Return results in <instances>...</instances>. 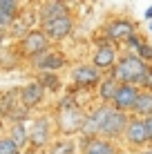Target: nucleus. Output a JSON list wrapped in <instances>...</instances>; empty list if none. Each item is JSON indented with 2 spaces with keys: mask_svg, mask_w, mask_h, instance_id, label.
I'll use <instances>...</instances> for the list:
<instances>
[{
  "mask_svg": "<svg viewBox=\"0 0 152 154\" xmlns=\"http://www.w3.org/2000/svg\"><path fill=\"white\" fill-rule=\"evenodd\" d=\"M130 114H123L119 109H114L112 105L96 103L87 109L85 127H83L81 136H103L110 141H123V132L128 127Z\"/></svg>",
  "mask_w": 152,
  "mask_h": 154,
  "instance_id": "nucleus-1",
  "label": "nucleus"
},
{
  "mask_svg": "<svg viewBox=\"0 0 152 154\" xmlns=\"http://www.w3.org/2000/svg\"><path fill=\"white\" fill-rule=\"evenodd\" d=\"M54 127H56V136H65V139H74L76 134H83L87 119V109L74 100V96L65 94L58 103L54 105Z\"/></svg>",
  "mask_w": 152,
  "mask_h": 154,
  "instance_id": "nucleus-2",
  "label": "nucleus"
},
{
  "mask_svg": "<svg viewBox=\"0 0 152 154\" xmlns=\"http://www.w3.org/2000/svg\"><path fill=\"white\" fill-rule=\"evenodd\" d=\"M148 63H143L134 51H123L116 58V65L112 67L110 76L121 85H139L143 74L148 72Z\"/></svg>",
  "mask_w": 152,
  "mask_h": 154,
  "instance_id": "nucleus-3",
  "label": "nucleus"
},
{
  "mask_svg": "<svg viewBox=\"0 0 152 154\" xmlns=\"http://www.w3.org/2000/svg\"><path fill=\"white\" fill-rule=\"evenodd\" d=\"M56 139V127H54V116L49 112L38 114L36 119H31L29 125V147L31 152H43L51 145V141Z\"/></svg>",
  "mask_w": 152,
  "mask_h": 154,
  "instance_id": "nucleus-4",
  "label": "nucleus"
},
{
  "mask_svg": "<svg viewBox=\"0 0 152 154\" xmlns=\"http://www.w3.org/2000/svg\"><path fill=\"white\" fill-rule=\"evenodd\" d=\"M14 47H16V51H18L20 60H27V63H29V60H34V58H38L40 54L49 51L54 45L49 42V38H47L43 31L36 27V29L27 31L20 40H16Z\"/></svg>",
  "mask_w": 152,
  "mask_h": 154,
  "instance_id": "nucleus-5",
  "label": "nucleus"
},
{
  "mask_svg": "<svg viewBox=\"0 0 152 154\" xmlns=\"http://www.w3.org/2000/svg\"><path fill=\"white\" fill-rule=\"evenodd\" d=\"M134 34H139V27L128 16H114L103 25V38L112 45H125Z\"/></svg>",
  "mask_w": 152,
  "mask_h": 154,
  "instance_id": "nucleus-6",
  "label": "nucleus"
},
{
  "mask_svg": "<svg viewBox=\"0 0 152 154\" xmlns=\"http://www.w3.org/2000/svg\"><path fill=\"white\" fill-rule=\"evenodd\" d=\"M103 76H107V74L98 72L92 63H85V60H81V63H76V65L70 67L72 87L83 89V92H92V89H96L98 85H101Z\"/></svg>",
  "mask_w": 152,
  "mask_h": 154,
  "instance_id": "nucleus-7",
  "label": "nucleus"
},
{
  "mask_svg": "<svg viewBox=\"0 0 152 154\" xmlns=\"http://www.w3.org/2000/svg\"><path fill=\"white\" fill-rule=\"evenodd\" d=\"M70 65V58H67L65 51L56 49V47H51L49 51H45V54H40L38 58H34V60H29V67L34 69L36 74H58L60 69H65V67Z\"/></svg>",
  "mask_w": 152,
  "mask_h": 154,
  "instance_id": "nucleus-8",
  "label": "nucleus"
},
{
  "mask_svg": "<svg viewBox=\"0 0 152 154\" xmlns=\"http://www.w3.org/2000/svg\"><path fill=\"white\" fill-rule=\"evenodd\" d=\"M123 143H125V150L132 152V154H137L141 150H145V147H150L143 119H139V116H130L128 127H125V132H123Z\"/></svg>",
  "mask_w": 152,
  "mask_h": 154,
  "instance_id": "nucleus-9",
  "label": "nucleus"
},
{
  "mask_svg": "<svg viewBox=\"0 0 152 154\" xmlns=\"http://www.w3.org/2000/svg\"><path fill=\"white\" fill-rule=\"evenodd\" d=\"M38 29L49 38V42H63L67 40L76 29V20H74V14L70 16H63V18H56V20H49V23H43L38 25Z\"/></svg>",
  "mask_w": 152,
  "mask_h": 154,
  "instance_id": "nucleus-10",
  "label": "nucleus"
},
{
  "mask_svg": "<svg viewBox=\"0 0 152 154\" xmlns=\"http://www.w3.org/2000/svg\"><path fill=\"white\" fill-rule=\"evenodd\" d=\"M116 58H119L116 45H112V42H107L105 38H103L101 42H96V47H94V51H92V60H90V63L96 67L98 72L110 74V72H112V67L116 65Z\"/></svg>",
  "mask_w": 152,
  "mask_h": 154,
  "instance_id": "nucleus-11",
  "label": "nucleus"
},
{
  "mask_svg": "<svg viewBox=\"0 0 152 154\" xmlns=\"http://www.w3.org/2000/svg\"><path fill=\"white\" fill-rule=\"evenodd\" d=\"M121 145L103 136H78V154H119Z\"/></svg>",
  "mask_w": 152,
  "mask_h": 154,
  "instance_id": "nucleus-12",
  "label": "nucleus"
},
{
  "mask_svg": "<svg viewBox=\"0 0 152 154\" xmlns=\"http://www.w3.org/2000/svg\"><path fill=\"white\" fill-rule=\"evenodd\" d=\"M139 94H141V89L137 85H119L116 94H114V100L110 105L114 109H119V112H123V114H132L134 105L139 100Z\"/></svg>",
  "mask_w": 152,
  "mask_h": 154,
  "instance_id": "nucleus-13",
  "label": "nucleus"
},
{
  "mask_svg": "<svg viewBox=\"0 0 152 154\" xmlns=\"http://www.w3.org/2000/svg\"><path fill=\"white\" fill-rule=\"evenodd\" d=\"M70 14H72V7L67 2H63V0H47V2L36 5L38 25L49 23V20H56V18H63V16H70Z\"/></svg>",
  "mask_w": 152,
  "mask_h": 154,
  "instance_id": "nucleus-14",
  "label": "nucleus"
},
{
  "mask_svg": "<svg viewBox=\"0 0 152 154\" xmlns=\"http://www.w3.org/2000/svg\"><path fill=\"white\" fill-rule=\"evenodd\" d=\"M45 94H47V92H45L43 87H40V83H36V81L25 83L23 87H18V98H20V105H23V107H27L29 112L43 105Z\"/></svg>",
  "mask_w": 152,
  "mask_h": 154,
  "instance_id": "nucleus-15",
  "label": "nucleus"
},
{
  "mask_svg": "<svg viewBox=\"0 0 152 154\" xmlns=\"http://www.w3.org/2000/svg\"><path fill=\"white\" fill-rule=\"evenodd\" d=\"M7 136L18 145L20 152H25L29 147V125L27 123H11V125H9Z\"/></svg>",
  "mask_w": 152,
  "mask_h": 154,
  "instance_id": "nucleus-16",
  "label": "nucleus"
},
{
  "mask_svg": "<svg viewBox=\"0 0 152 154\" xmlns=\"http://www.w3.org/2000/svg\"><path fill=\"white\" fill-rule=\"evenodd\" d=\"M119 85L121 83H116L112 76H103V81H101V85L96 87V98H98V103H105V105H110L114 100V94H116V89H119Z\"/></svg>",
  "mask_w": 152,
  "mask_h": 154,
  "instance_id": "nucleus-17",
  "label": "nucleus"
},
{
  "mask_svg": "<svg viewBox=\"0 0 152 154\" xmlns=\"http://www.w3.org/2000/svg\"><path fill=\"white\" fill-rule=\"evenodd\" d=\"M47 154H78V141L65 139V136H56L51 141V145L47 147Z\"/></svg>",
  "mask_w": 152,
  "mask_h": 154,
  "instance_id": "nucleus-18",
  "label": "nucleus"
},
{
  "mask_svg": "<svg viewBox=\"0 0 152 154\" xmlns=\"http://www.w3.org/2000/svg\"><path fill=\"white\" fill-rule=\"evenodd\" d=\"M34 81L40 83V87H43L45 92H49V94H56V92H60V89H63V81H60L58 74H49V72L36 74Z\"/></svg>",
  "mask_w": 152,
  "mask_h": 154,
  "instance_id": "nucleus-19",
  "label": "nucleus"
},
{
  "mask_svg": "<svg viewBox=\"0 0 152 154\" xmlns=\"http://www.w3.org/2000/svg\"><path fill=\"white\" fill-rule=\"evenodd\" d=\"M130 116H139V119H145V116H152V92H141L139 100L134 105V112Z\"/></svg>",
  "mask_w": 152,
  "mask_h": 154,
  "instance_id": "nucleus-20",
  "label": "nucleus"
},
{
  "mask_svg": "<svg viewBox=\"0 0 152 154\" xmlns=\"http://www.w3.org/2000/svg\"><path fill=\"white\" fill-rule=\"evenodd\" d=\"M0 11L11 14V16H20L23 14V2H18V0H0Z\"/></svg>",
  "mask_w": 152,
  "mask_h": 154,
  "instance_id": "nucleus-21",
  "label": "nucleus"
},
{
  "mask_svg": "<svg viewBox=\"0 0 152 154\" xmlns=\"http://www.w3.org/2000/svg\"><path fill=\"white\" fill-rule=\"evenodd\" d=\"M0 154H20V150H18V145L9 139L7 134H2L0 136Z\"/></svg>",
  "mask_w": 152,
  "mask_h": 154,
  "instance_id": "nucleus-22",
  "label": "nucleus"
},
{
  "mask_svg": "<svg viewBox=\"0 0 152 154\" xmlns=\"http://www.w3.org/2000/svg\"><path fill=\"white\" fill-rule=\"evenodd\" d=\"M134 54H137V56H139V58H141L143 63H148V65H152V45H150V42H143V45H141L139 49L134 51Z\"/></svg>",
  "mask_w": 152,
  "mask_h": 154,
  "instance_id": "nucleus-23",
  "label": "nucleus"
},
{
  "mask_svg": "<svg viewBox=\"0 0 152 154\" xmlns=\"http://www.w3.org/2000/svg\"><path fill=\"white\" fill-rule=\"evenodd\" d=\"M143 42H148L145 40V36L143 34H134L132 38H130L128 42H125V51H137L141 45H143Z\"/></svg>",
  "mask_w": 152,
  "mask_h": 154,
  "instance_id": "nucleus-24",
  "label": "nucleus"
},
{
  "mask_svg": "<svg viewBox=\"0 0 152 154\" xmlns=\"http://www.w3.org/2000/svg\"><path fill=\"white\" fill-rule=\"evenodd\" d=\"M137 87L141 89V92H152V65L148 67V72L143 74V78L139 81Z\"/></svg>",
  "mask_w": 152,
  "mask_h": 154,
  "instance_id": "nucleus-25",
  "label": "nucleus"
},
{
  "mask_svg": "<svg viewBox=\"0 0 152 154\" xmlns=\"http://www.w3.org/2000/svg\"><path fill=\"white\" fill-rule=\"evenodd\" d=\"M143 125H145V132H148V143H150V147H152V116H145Z\"/></svg>",
  "mask_w": 152,
  "mask_h": 154,
  "instance_id": "nucleus-26",
  "label": "nucleus"
},
{
  "mask_svg": "<svg viewBox=\"0 0 152 154\" xmlns=\"http://www.w3.org/2000/svg\"><path fill=\"white\" fill-rule=\"evenodd\" d=\"M5 38H9V31L0 27V47H2V42H5Z\"/></svg>",
  "mask_w": 152,
  "mask_h": 154,
  "instance_id": "nucleus-27",
  "label": "nucleus"
},
{
  "mask_svg": "<svg viewBox=\"0 0 152 154\" xmlns=\"http://www.w3.org/2000/svg\"><path fill=\"white\" fill-rule=\"evenodd\" d=\"M145 18H148V20H152V5H150L148 9H145Z\"/></svg>",
  "mask_w": 152,
  "mask_h": 154,
  "instance_id": "nucleus-28",
  "label": "nucleus"
},
{
  "mask_svg": "<svg viewBox=\"0 0 152 154\" xmlns=\"http://www.w3.org/2000/svg\"><path fill=\"white\" fill-rule=\"evenodd\" d=\"M137 154H152V147H145V150H141V152H137Z\"/></svg>",
  "mask_w": 152,
  "mask_h": 154,
  "instance_id": "nucleus-29",
  "label": "nucleus"
},
{
  "mask_svg": "<svg viewBox=\"0 0 152 154\" xmlns=\"http://www.w3.org/2000/svg\"><path fill=\"white\" fill-rule=\"evenodd\" d=\"M119 154H132V152H128V150H123V147H121V152H119Z\"/></svg>",
  "mask_w": 152,
  "mask_h": 154,
  "instance_id": "nucleus-30",
  "label": "nucleus"
},
{
  "mask_svg": "<svg viewBox=\"0 0 152 154\" xmlns=\"http://www.w3.org/2000/svg\"><path fill=\"white\" fill-rule=\"evenodd\" d=\"M20 154H36V152H31V150H25V152H20Z\"/></svg>",
  "mask_w": 152,
  "mask_h": 154,
  "instance_id": "nucleus-31",
  "label": "nucleus"
},
{
  "mask_svg": "<svg viewBox=\"0 0 152 154\" xmlns=\"http://www.w3.org/2000/svg\"><path fill=\"white\" fill-rule=\"evenodd\" d=\"M150 31H152V23H150Z\"/></svg>",
  "mask_w": 152,
  "mask_h": 154,
  "instance_id": "nucleus-32",
  "label": "nucleus"
}]
</instances>
